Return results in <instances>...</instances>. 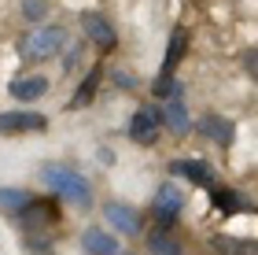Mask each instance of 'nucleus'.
<instances>
[{
	"label": "nucleus",
	"instance_id": "nucleus-6",
	"mask_svg": "<svg viewBox=\"0 0 258 255\" xmlns=\"http://www.w3.org/2000/svg\"><path fill=\"white\" fill-rule=\"evenodd\" d=\"M170 170H173V178H184V181L199 185V189H210V185H214V170H210L203 159H173Z\"/></svg>",
	"mask_w": 258,
	"mask_h": 255
},
{
	"label": "nucleus",
	"instance_id": "nucleus-17",
	"mask_svg": "<svg viewBox=\"0 0 258 255\" xmlns=\"http://www.w3.org/2000/svg\"><path fill=\"white\" fill-rule=\"evenodd\" d=\"M218 255H254V240H240V237H218L214 240Z\"/></svg>",
	"mask_w": 258,
	"mask_h": 255
},
{
	"label": "nucleus",
	"instance_id": "nucleus-21",
	"mask_svg": "<svg viewBox=\"0 0 258 255\" xmlns=\"http://www.w3.org/2000/svg\"><path fill=\"white\" fill-rule=\"evenodd\" d=\"M96 78H100V71H89V82L78 89V96H74V104H81V100H89L92 96V89H96Z\"/></svg>",
	"mask_w": 258,
	"mask_h": 255
},
{
	"label": "nucleus",
	"instance_id": "nucleus-15",
	"mask_svg": "<svg viewBox=\"0 0 258 255\" xmlns=\"http://www.w3.org/2000/svg\"><path fill=\"white\" fill-rule=\"evenodd\" d=\"M30 200H33L30 192H22V189H11V185H0V207H4V211H11V215H22Z\"/></svg>",
	"mask_w": 258,
	"mask_h": 255
},
{
	"label": "nucleus",
	"instance_id": "nucleus-7",
	"mask_svg": "<svg viewBox=\"0 0 258 255\" xmlns=\"http://www.w3.org/2000/svg\"><path fill=\"white\" fill-rule=\"evenodd\" d=\"M181 207H184V196H181V189L177 185H159V192H155V215H159V222L162 226H170L173 218L181 215Z\"/></svg>",
	"mask_w": 258,
	"mask_h": 255
},
{
	"label": "nucleus",
	"instance_id": "nucleus-5",
	"mask_svg": "<svg viewBox=\"0 0 258 255\" xmlns=\"http://www.w3.org/2000/svg\"><path fill=\"white\" fill-rule=\"evenodd\" d=\"M44 115L41 111H0V133H37L44 130Z\"/></svg>",
	"mask_w": 258,
	"mask_h": 255
},
{
	"label": "nucleus",
	"instance_id": "nucleus-3",
	"mask_svg": "<svg viewBox=\"0 0 258 255\" xmlns=\"http://www.w3.org/2000/svg\"><path fill=\"white\" fill-rule=\"evenodd\" d=\"M55 222H59V211L48 200H30L22 211V233H48Z\"/></svg>",
	"mask_w": 258,
	"mask_h": 255
},
{
	"label": "nucleus",
	"instance_id": "nucleus-4",
	"mask_svg": "<svg viewBox=\"0 0 258 255\" xmlns=\"http://www.w3.org/2000/svg\"><path fill=\"white\" fill-rule=\"evenodd\" d=\"M159 130H162V122H159V108L155 104H144V108L133 115V122H129V137H133L137 144H155Z\"/></svg>",
	"mask_w": 258,
	"mask_h": 255
},
{
	"label": "nucleus",
	"instance_id": "nucleus-9",
	"mask_svg": "<svg viewBox=\"0 0 258 255\" xmlns=\"http://www.w3.org/2000/svg\"><path fill=\"white\" fill-rule=\"evenodd\" d=\"M81 30H85V37L92 44H100V48H114V26L100 15V11H85V15H81Z\"/></svg>",
	"mask_w": 258,
	"mask_h": 255
},
{
	"label": "nucleus",
	"instance_id": "nucleus-10",
	"mask_svg": "<svg viewBox=\"0 0 258 255\" xmlns=\"http://www.w3.org/2000/svg\"><path fill=\"white\" fill-rule=\"evenodd\" d=\"M199 133H203L207 141L221 144V148H229L232 141H236V126H232L229 119H221V115H203V119H199Z\"/></svg>",
	"mask_w": 258,
	"mask_h": 255
},
{
	"label": "nucleus",
	"instance_id": "nucleus-22",
	"mask_svg": "<svg viewBox=\"0 0 258 255\" xmlns=\"http://www.w3.org/2000/svg\"><path fill=\"white\" fill-rule=\"evenodd\" d=\"M122 255H133V251H122Z\"/></svg>",
	"mask_w": 258,
	"mask_h": 255
},
{
	"label": "nucleus",
	"instance_id": "nucleus-16",
	"mask_svg": "<svg viewBox=\"0 0 258 255\" xmlns=\"http://www.w3.org/2000/svg\"><path fill=\"white\" fill-rule=\"evenodd\" d=\"M148 251L151 255H181V244L166 233V229H155V233L148 237Z\"/></svg>",
	"mask_w": 258,
	"mask_h": 255
},
{
	"label": "nucleus",
	"instance_id": "nucleus-2",
	"mask_svg": "<svg viewBox=\"0 0 258 255\" xmlns=\"http://www.w3.org/2000/svg\"><path fill=\"white\" fill-rule=\"evenodd\" d=\"M63 41H67L63 26H37L22 41V56H26V60H48V56H55V48H59Z\"/></svg>",
	"mask_w": 258,
	"mask_h": 255
},
{
	"label": "nucleus",
	"instance_id": "nucleus-12",
	"mask_svg": "<svg viewBox=\"0 0 258 255\" xmlns=\"http://www.w3.org/2000/svg\"><path fill=\"white\" fill-rule=\"evenodd\" d=\"M11 89V96L15 100H41L44 92H48V78H41V74H30V78H15V82L8 85Z\"/></svg>",
	"mask_w": 258,
	"mask_h": 255
},
{
	"label": "nucleus",
	"instance_id": "nucleus-14",
	"mask_svg": "<svg viewBox=\"0 0 258 255\" xmlns=\"http://www.w3.org/2000/svg\"><path fill=\"white\" fill-rule=\"evenodd\" d=\"M184 48H188V33H184V30H173V33H170V44H166V56H162V74H170L173 67L181 63Z\"/></svg>",
	"mask_w": 258,
	"mask_h": 255
},
{
	"label": "nucleus",
	"instance_id": "nucleus-8",
	"mask_svg": "<svg viewBox=\"0 0 258 255\" xmlns=\"http://www.w3.org/2000/svg\"><path fill=\"white\" fill-rule=\"evenodd\" d=\"M103 215H107V222L118 229V233H125V237H137L140 229H144L140 211H133V207H125V203H107V207H103Z\"/></svg>",
	"mask_w": 258,
	"mask_h": 255
},
{
	"label": "nucleus",
	"instance_id": "nucleus-20",
	"mask_svg": "<svg viewBox=\"0 0 258 255\" xmlns=\"http://www.w3.org/2000/svg\"><path fill=\"white\" fill-rule=\"evenodd\" d=\"M44 11H48V4H44V0H26V4H22V15H26L30 22H41Z\"/></svg>",
	"mask_w": 258,
	"mask_h": 255
},
{
	"label": "nucleus",
	"instance_id": "nucleus-19",
	"mask_svg": "<svg viewBox=\"0 0 258 255\" xmlns=\"http://www.w3.org/2000/svg\"><path fill=\"white\" fill-rule=\"evenodd\" d=\"M155 92H159V96H181V82H177V78H170V74H162L159 78V82H155Z\"/></svg>",
	"mask_w": 258,
	"mask_h": 255
},
{
	"label": "nucleus",
	"instance_id": "nucleus-11",
	"mask_svg": "<svg viewBox=\"0 0 258 255\" xmlns=\"http://www.w3.org/2000/svg\"><path fill=\"white\" fill-rule=\"evenodd\" d=\"M159 122L166 126L170 133H177V137H181V133H188V126H192V122H188V111H184V100H181V96H170V100H166V108H159Z\"/></svg>",
	"mask_w": 258,
	"mask_h": 255
},
{
	"label": "nucleus",
	"instance_id": "nucleus-1",
	"mask_svg": "<svg viewBox=\"0 0 258 255\" xmlns=\"http://www.w3.org/2000/svg\"><path fill=\"white\" fill-rule=\"evenodd\" d=\"M44 185L48 189H55L63 196V200H74V203H81V207H89L92 203V189H89V181L81 178L78 170H67V167H44Z\"/></svg>",
	"mask_w": 258,
	"mask_h": 255
},
{
	"label": "nucleus",
	"instance_id": "nucleus-18",
	"mask_svg": "<svg viewBox=\"0 0 258 255\" xmlns=\"http://www.w3.org/2000/svg\"><path fill=\"white\" fill-rule=\"evenodd\" d=\"M214 207H218L221 215H240V211H247V203H243L240 192H214Z\"/></svg>",
	"mask_w": 258,
	"mask_h": 255
},
{
	"label": "nucleus",
	"instance_id": "nucleus-13",
	"mask_svg": "<svg viewBox=\"0 0 258 255\" xmlns=\"http://www.w3.org/2000/svg\"><path fill=\"white\" fill-rule=\"evenodd\" d=\"M81 244H85L89 255H118V240H114L107 229H85Z\"/></svg>",
	"mask_w": 258,
	"mask_h": 255
}]
</instances>
